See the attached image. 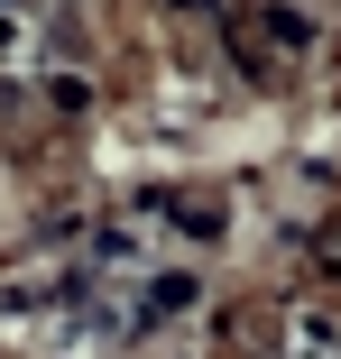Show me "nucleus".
<instances>
[]
</instances>
